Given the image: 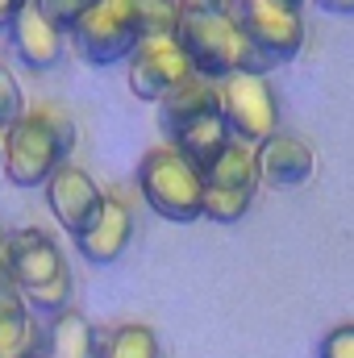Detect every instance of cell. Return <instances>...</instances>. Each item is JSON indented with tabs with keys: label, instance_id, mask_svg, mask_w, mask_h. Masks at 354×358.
Returning a JSON list of instances; mask_svg holds the SVG:
<instances>
[{
	"label": "cell",
	"instance_id": "6da1fadb",
	"mask_svg": "<svg viewBox=\"0 0 354 358\" xmlns=\"http://www.w3.org/2000/svg\"><path fill=\"white\" fill-rule=\"evenodd\" d=\"M176 38L192 63L196 76L204 80H229V76H267L279 63L255 46V38L242 29L234 13H217L208 4L183 0L179 8Z\"/></svg>",
	"mask_w": 354,
	"mask_h": 358
},
{
	"label": "cell",
	"instance_id": "7a4b0ae2",
	"mask_svg": "<svg viewBox=\"0 0 354 358\" xmlns=\"http://www.w3.org/2000/svg\"><path fill=\"white\" fill-rule=\"evenodd\" d=\"M4 179L17 187H46L76 150V121L59 104H34L4 134Z\"/></svg>",
	"mask_w": 354,
	"mask_h": 358
},
{
	"label": "cell",
	"instance_id": "3957f363",
	"mask_svg": "<svg viewBox=\"0 0 354 358\" xmlns=\"http://www.w3.org/2000/svg\"><path fill=\"white\" fill-rule=\"evenodd\" d=\"M138 192L159 213L163 221H196L200 217V196H204V176L179 155L176 146H155L138 163Z\"/></svg>",
	"mask_w": 354,
	"mask_h": 358
},
{
	"label": "cell",
	"instance_id": "277c9868",
	"mask_svg": "<svg viewBox=\"0 0 354 358\" xmlns=\"http://www.w3.org/2000/svg\"><path fill=\"white\" fill-rule=\"evenodd\" d=\"M259 192V163H255V146L246 142H229L221 150V159L204 171V196H200V217L217 221V225H234L246 217V208L255 204Z\"/></svg>",
	"mask_w": 354,
	"mask_h": 358
},
{
	"label": "cell",
	"instance_id": "5b68a950",
	"mask_svg": "<svg viewBox=\"0 0 354 358\" xmlns=\"http://www.w3.org/2000/svg\"><path fill=\"white\" fill-rule=\"evenodd\" d=\"M67 38L76 46V55L92 67H113V63L129 59L138 38H142L138 17H134V0H96L71 25Z\"/></svg>",
	"mask_w": 354,
	"mask_h": 358
},
{
	"label": "cell",
	"instance_id": "8992f818",
	"mask_svg": "<svg viewBox=\"0 0 354 358\" xmlns=\"http://www.w3.org/2000/svg\"><path fill=\"white\" fill-rule=\"evenodd\" d=\"M221 117L246 146H263L279 134V100L267 76H229L221 84Z\"/></svg>",
	"mask_w": 354,
	"mask_h": 358
},
{
	"label": "cell",
	"instance_id": "52a82bcc",
	"mask_svg": "<svg viewBox=\"0 0 354 358\" xmlns=\"http://www.w3.org/2000/svg\"><path fill=\"white\" fill-rule=\"evenodd\" d=\"M125 63H129V76H125V80H129V92H134L138 100H150V104H159L176 84H183V80L196 76L176 34L138 38L134 55H129Z\"/></svg>",
	"mask_w": 354,
	"mask_h": 358
},
{
	"label": "cell",
	"instance_id": "ba28073f",
	"mask_svg": "<svg viewBox=\"0 0 354 358\" xmlns=\"http://www.w3.org/2000/svg\"><path fill=\"white\" fill-rule=\"evenodd\" d=\"M234 17H238L242 29L255 38V46L267 50L275 63L296 59L300 46H304V17H300L296 8H283V4H275V0H242Z\"/></svg>",
	"mask_w": 354,
	"mask_h": 358
},
{
	"label": "cell",
	"instance_id": "9c48e42d",
	"mask_svg": "<svg viewBox=\"0 0 354 358\" xmlns=\"http://www.w3.org/2000/svg\"><path fill=\"white\" fill-rule=\"evenodd\" d=\"M59 275H67V259L46 229L25 225V229L8 234V283L17 292H34Z\"/></svg>",
	"mask_w": 354,
	"mask_h": 358
},
{
	"label": "cell",
	"instance_id": "30bf717a",
	"mask_svg": "<svg viewBox=\"0 0 354 358\" xmlns=\"http://www.w3.org/2000/svg\"><path fill=\"white\" fill-rule=\"evenodd\" d=\"M129 238H134V213H129V204H125L121 196H108V192H104L96 217L76 234V246H80V255H84L88 263L108 267V263H117V259L125 255Z\"/></svg>",
	"mask_w": 354,
	"mask_h": 358
},
{
	"label": "cell",
	"instance_id": "8fae6325",
	"mask_svg": "<svg viewBox=\"0 0 354 358\" xmlns=\"http://www.w3.org/2000/svg\"><path fill=\"white\" fill-rule=\"evenodd\" d=\"M100 200H104L100 183H96L88 171L71 167V163H63V167L50 176V183H46V204H50L55 221H59L71 238H76V234L88 225L92 217H96Z\"/></svg>",
	"mask_w": 354,
	"mask_h": 358
},
{
	"label": "cell",
	"instance_id": "7c38bea8",
	"mask_svg": "<svg viewBox=\"0 0 354 358\" xmlns=\"http://www.w3.org/2000/svg\"><path fill=\"white\" fill-rule=\"evenodd\" d=\"M255 163H259V183L267 187H300L317 171L313 146L296 134H275L263 146H255Z\"/></svg>",
	"mask_w": 354,
	"mask_h": 358
},
{
	"label": "cell",
	"instance_id": "4fadbf2b",
	"mask_svg": "<svg viewBox=\"0 0 354 358\" xmlns=\"http://www.w3.org/2000/svg\"><path fill=\"white\" fill-rule=\"evenodd\" d=\"M8 42H13L17 59H21L29 71H50V67H59V63H63V50H67L63 29L50 25V21L38 13L34 0H29V4L17 13V21L8 25Z\"/></svg>",
	"mask_w": 354,
	"mask_h": 358
},
{
	"label": "cell",
	"instance_id": "5bb4252c",
	"mask_svg": "<svg viewBox=\"0 0 354 358\" xmlns=\"http://www.w3.org/2000/svg\"><path fill=\"white\" fill-rule=\"evenodd\" d=\"M208 113H221V88L208 84L204 76H192V80L176 84V88L159 100V129L171 142L179 129H187L192 121H200Z\"/></svg>",
	"mask_w": 354,
	"mask_h": 358
},
{
	"label": "cell",
	"instance_id": "9a60e30c",
	"mask_svg": "<svg viewBox=\"0 0 354 358\" xmlns=\"http://www.w3.org/2000/svg\"><path fill=\"white\" fill-rule=\"evenodd\" d=\"M42 325L13 283H0V358L42 355Z\"/></svg>",
	"mask_w": 354,
	"mask_h": 358
},
{
	"label": "cell",
	"instance_id": "2e32d148",
	"mask_svg": "<svg viewBox=\"0 0 354 358\" xmlns=\"http://www.w3.org/2000/svg\"><path fill=\"white\" fill-rule=\"evenodd\" d=\"M234 142V134H229V125H225V117L221 113H208V117H200V121H192L187 129H179L176 138H171V146H176L179 155L204 176L217 159H221V150Z\"/></svg>",
	"mask_w": 354,
	"mask_h": 358
},
{
	"label": "cell",
	"instance_id": "e0dca14e",
	"mask_svg": "<svg viewBox=\"0 0 354 358\" xmlns=\"http://www.w3.org/2000/svg\"><path fill=\"white\" fill-rule=\"evenodd\" d=\"M42 355L46 358H96V329L84 313H59L46 325L42 338Z\"/></svg>",
	"mask_w": 354,
	"mask_h": 358
},
{
	"label": "cell",
	"instance_id": "ac0fdd59",
	"mask_svg": "<svg viewBox=\"0 0 354 358\" xmlns=\"http://www.w3.org/2000/svg\"><path fill=\"white\" fill-rule=\"evenodd\" d=\"M96 358H163V346L150 325L129 321L96 338Z\"/></svg>",
	"mask_w": 354,
	"mask_h": 358
},
{
	"label": "cell",
	"instance_id": "d6986e66",
	"mask_svg": "<svg viewBox=\"0 0 354 358\" xmlns=\"http://www.w3.org/2000/svg\"><path fill=\"white\" fill-rule=\"evenodd\" d=\"M179 8L183 0H134V17H138V34H176L179 25Z\"/></svg>",
	"mask_w": 354,
	"mask_h": 358
},
{
	"label": "cell",
	"instance_id": "ffe728a7",
	"mask_svg": "<svg viewBox=\"0 0 354 358\" xmlns=\"http://www.w3.org/2000/svg\"><path fill=\"white\" fill-rule=\"evenodd\" d=\"M21 296H25L29 313H34V308H38V313H50V317L67 313V304H71V271L59 275V279H50V283H42V287H34V292H21Z\"/></svg>",
	"mask_w": 354,
	"mask_h": 358
},
{
	"label": "cell",
	"instance_id": "44dd1931",
	"mask_svg": "<svg viewBox=\"0 0 354 358\" xmlns=\"http://www.w3.org/2000/svg\"><path fill=\"white\" fill-rule=\"evenodd\" d=\"M25 108H29V104H25V96H21V84H17L13 71L0 63V134H8V129L21 121Z\"/></svg>",
	"mask_w": 354,
	"mask_h": 358
},
{
	"label": "cell",
	"instance_id": "7402d4cb",
	"mask_svg": "<svg viewBox=\"0 0 354 358\" xmlns=\"http://www.w3.org/2000/svg\"><path fill=\"white\" fill-rule=\"evenodd\" d=\"M34 4H38V13H42L50 25H59L63 34H71V25L88 13L96 0H34Z\"/></svg>",
	"mask_w": 354,
	"mask_h": 358
},
{
	"label": "cell",
	"instance_id": "603a6c76",
	"mask_svg": "<svg viewBox=\"0 0 354 358\" xmlns=\"http://www.w3.org/2000/svg\"><path fill=\"white\" fill-rule=\"evenodd\" d=\"M317 358H354V325H338L321 338Z\"/></svg>",
	"mask_w": 354,
	"mask_h": 358
},
{
	"label": "cell",
	"instance_id": "cb8c5ba5",
	"mask_svg": "<svg viewBox=\"0 0 354 358\" xmlns=\"http://www.w3.org/2000/svg\"><path fill=\"white\" fill-rule=\"evenodd\" d=\"M29 0H0V29H8L13 21H17V13L25 8Z\"/></svg>",
	"mask_w": 354,
	"mask_h": 358
},
{
	"label": "cell",
	"instance_id": "d4e9b609",
	"mask_svg": "<svg viewBox=\"0 0 354 358\" xmlns=\"http://www.w3.org/2000/svg\"><path fill=\"white\" fill-rule=\"evenodd\" d=\"M0 283H8V229L0 225Z\"/></svg>",
	"mask_w": 354,
	"mask_h": 358
},
{
	"label": "cell",
	"instance_id": "484cf974",
	"mask_svg": "<svg viewBox=\"0 0 354 358\" xmlns=\"http://www.w3.org/2000/svg\"><path fill=\"white\" fill-rule=\"evenodd\" d=\"M317 4H321L325 13H342V17H346V13H354V0H317Z\"/></svg>",
	"mask_w": 354,
	"mask_h": 358
},
{
	"label": "cell",
	"instance_id": "4316f807",
	"mask_svg": "<svg viewBox=\"0 0 354 358\" xmlns=\"http://www.w3.org/2000/svg\"><path fill=\"white\" fill-rule=\"evenodd\" d=\"M196 4H208V8H217V13H238L242 0H196Z\"/></svg>",
	"mask_w": 354,
	"mask_h": 358
},
{
	"label": "cell",
	"instance_id": "83f0119b",
	"mask_svg": "<svg viewBox=\"0 0 354 358\" xmlns=\"http://www.w3.org/2000/svg\"><path fill=\"white\" fill-rule=\"evenodd\" d=\"M275 4H283V8H296V13L304 8V0H275Z\"/></svg>",
	"mask_w": 354,
	"mask_h": 358
},
{
	"label": "cell",
	"instance_id": "f1b7e54d",
	"mask_svg": "<svg viewBox=\"0 0 354 358\" xmlns=\"http://www.w3.org/2000/svg\"><path fill=\"white\" fill-rule=\"evenodd\" d=\"M0 171H4V150H0Z\"/></svg>",
	"mask_w": 354,
	"mask_h": 358
},
{
	"label": "cell",
	"instance_id": "f546056e",
	"mask_svg": "<svg viewBox=\"0 0 354 358\" xmlns=\"http://www.w3.org/2000/svg\"><path fill=\"white\" fill-rule=\"evenodd\" d=\"M29 358H46V355H29Z\"/></svg>",
	"mask_w": 354,
	"mask_h": 358
}]
</instances>
